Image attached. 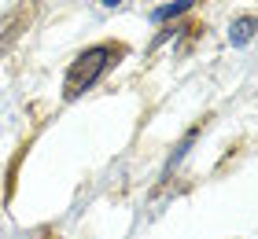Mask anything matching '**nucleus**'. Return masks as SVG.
Segmentation results:
<instances>
[{"label": "nucleus", "instance_id": "nucleus-1", "mask_svg": "<svg viewBox=\"0 0 258 239\" xmlns=\"http://www.w3.org/2000/svg\"><path fill=\"white\" fill-rule=\"evenodd\" d=\"M114 59H118V48H111V44H96V48H85L74 63H70L67 70V81H63V92H67V100H78L85 89L96 85V77L107 70Z\"/></svg>", "mask_w": 258, "mask_h": 239}, {"label": "nucleus", "instance_id": "nucleus-3", "mask_svg": "<svg viewBox=\"0 0 258 239\" xmlns=\"http://www.w3.org/2000/svg\"><path fill=\"white\" fill-rule=\"evenodd\" d=\"M192 4H196V0H173V4L151 11V19H155V22H166V19H173V15H181V11H188Z\"/></svg>", "mask_w": 258, "mask_h": 239}, {"label": "nucleus", "instance_id": "nucleus-4", "mask_svg": "<svg viewBox=\"0 0 258 239\" xmlns=\"http://www.w3.org/2000/svg\"><path fill=\"white\" fill-rule=\"evenodd\" d=\"M103 4H118V0H103Z\"/></svg>", "mask_w": 258, "mask_h": 239}, {"label": "nucleus", "instance_id": "nucleus-2", "mask_svg": "<svg viewBox=\"0 0 258 239\" xmlns=\"http://www.w3.org/2000/svg\"><path fill=\"white\" fill-rule=\"evenodd\" d=\"M254 33V19L251 15H240L236 22H232V44H247Z\"/></svg>", "mask_w": 258, "mask_h": 239}]
</instances>
